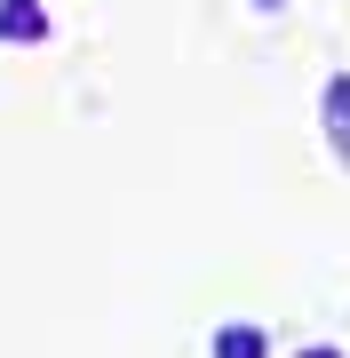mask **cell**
<instances>
[{
	"label": "cell",
	"mask_w": 350,
	"mask_h": 358,
	"mask_svg": "<svg viewBox=\"0 0 350 358\" xmlns=\"http://www.w3.org/2000/svg\"><path fill=\"white\" fill-rule=\"evenodd\" d=\"M0 40H48V8L40 0H0Z\"/></svg>",
	"instance_id": "1"
},
{
	"label": "cell",
	"mask_w": 350,
	"mask_h": 358,
	"mask_svg": "<svg viewBox=\"0 0 350 358\" xmlns=\"http://www.w3.org/2000/svg\"><path fill=\"white\" fill-rule=\"evenodd\" d=\"M326 143L350 159V72H342V80H326Z\"/></svg>",
	"instance_id": "2"
},
{
	"label": "cell",
	"mask_w": 350,
	"mask_h": 358,
	"mask_svg": "<svg viewBox=\"0 0 350 358\" xmlns=\"http://www.w3.org/2000/svg\"><path fill=\"white\" fill-rule=\"evenodd\" d=\"M215 358H271L263 327H215Z\"/></svg>",
	"instance_id": "3"
},
{
	"label": "cell",
	"mask_w": 350,
	"mask_h": 358,
	"mask_svg": "<svg viewBox=\"0 0 350 358\" xmlns=\"http://www.w3.org/2000/svg\"><path fill=\"white\" fill-rule=\"evenodd\" d=\"M247 8H255V16H279V8H286V0H247Z\"/></svg>",
	"instance_id": "4"
},
{
	"label": "cell",
	"mask_w": 350,
	"mask_h": 358,
	"mask_svg": "<svg viewBox=\"0 0 350 358\" xmlns=\"http://www.w3.org/2000/svg\"><path fill=\"white\" fill-rule=\"evenodd\" d=\"M302 358H342V350H326V343H319V350H302Z\"/></svg>",
	"instance_id": "5"
}]
</instances>
